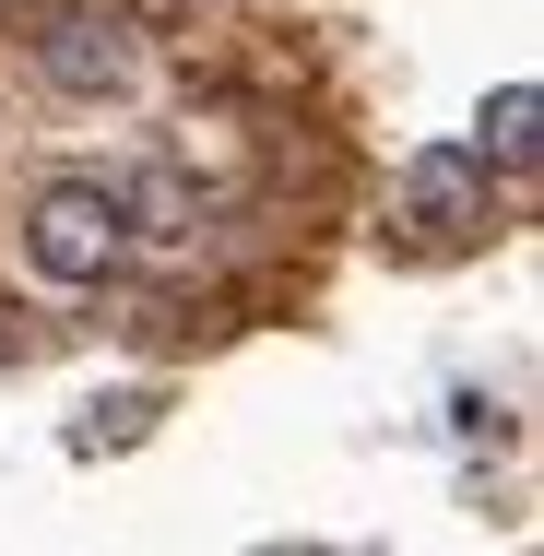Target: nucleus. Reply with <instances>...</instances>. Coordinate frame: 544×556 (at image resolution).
Masks as SVG:
<instances>
[{
  "mask_svg": "<svg viewBox=\"0 0 544 556\" xmlns=\"http://www.w3.org/2000/svg\"><path fill=\"white\" fill-rule=\"evenodd\" d=\"M24 261H36L48 285H107L118 261H130V225H118L107 178H60V190H36V214H24Z\"/></svg>",
  "mask_w": 544,
  "mask_h": 556,
  "instance_id": "f257e3e1",
  "label": "nucleus"
},
{
  "mask_svg": "<svg viewBox=\"0 0 544 556\" xmlns=\"http://www.w3.org/2000/svg\"><path fill=\"white\" fill-rule=\"evenodd\" d=\"M36 72L60 84V96H130L142 84V24L118 12V0H84V12H36Z\"/></svg>",
  "mask_w": 544,
  "mask_h": 556,
  "instance_id": "f03ea898",
  "label": "nucleus"
},
{
  "mask_svg": "<svg viewBox=\"0 0 544 556\" xmlns=\"http://www.w3.org/2000/svg\"><path fill=\"white\" fill-rule=\"evenodd\" d=\"M485 214H497V178H485L473 142H427V154H403V225H415L427 249L485 237Z\"/></svg>",
  "mask_w": 544,
  "mask_h": 556,
  "instance_id": "7ed1b4c3",
  "label": "nucleus"
},
{
  "mask_svg": "<svg viewBox=\"0 0 544 556\" xmlns=\"http://www.w3.org/2000/svg\"><path fill=\"white\" fill-rule=\"evenodd\" d=\"M107 202H118V225H130L142 249H190V237H202V178H190V166H166V154L118 166Z\"/></svg>",
  "mask_w": 544,
  "mask_h": 556,
  "instance_id": "20e7f679",
  "label": "nucleus"
},
{
  "mask_svg": "<svg viewBox=\"0 0 544 556\" xmlns=\"http://www.w3.org/2000/svg\"><path fill=\"white\" fill-rule=\"evenodd\" d=\"M473 130H485V142H473L485 166H533V154H544V96H533V84H497Z\"/></svg>",
  "mask_w": 544,
  "mask_h": 556,
  "instance_id": "39448f33",
  "label": "nucleus"
}]
</instances>
